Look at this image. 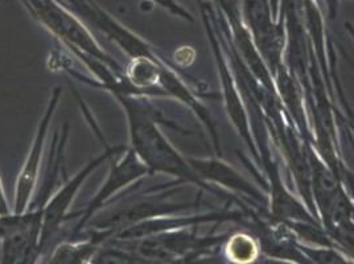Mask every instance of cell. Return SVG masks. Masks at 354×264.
Returning a JSON list of instances; mask_svg holds the SVG:
<instances>
[{
	"label": "cell",
	"mask_w": 354,
	"mask_h": 264,
	"mask_svg": "<svg viewBox=\"0 0 354 264\" xmlns=\"http://www.w3.org/2000/svg\"><path fill=\"white\" fill-rule=\"evenodd\" d=\"M123 107L130 132L131 149L145 162L151 172L174 176L184 184L189 182L218 197H225L221 191L205 184L196 175L192 167L159 129V117L146 97L115 95Z\"/></svg>",
	"instance_id": "1"
},
{
	"label": "cell",
	"mask_w": 354,
	"mask_h": 264,
	"mask_svg": "<svg viewBox=\"0 0 354 264\" xmlns=\"http://www.w3.org/2000/svg\"><path fill=\"white\" fill-rule=\"evenodd\" d=\"M124 151L123 146H106L104 152L94 158L73 177L71 178L61 189H59L46 205L43 206V222H41V236H40V249L45 246L50 238L59 230V226L66 218L68 211L73 204L77 194L88 176L104 164L106 160L113 158L114 155Z\"/></svg>",
	"instance_id": "2"
},
{
	"label": "cell",
	"mask_w": 354,
	"mask_h": 264,
	"mask_svg": "<svg viewBox=\"0 0 354 264\" xmlns=\"http://www.w3.org/2000/svg\"><path fill=\"white\" fill-rule=\"evenodd\" d=\"M62 95V88H55L52 91V95L49 98V102L46 104L44 115L41 117L37 130L35 133L30 153L24 162V165L17 176L15 185V201H14V213H26L28 211V206L30 200L33 197V193L37 185V180L40 175V167H41V158L44 153L45 142L48 136V130L52 123V119L55 115V111L59 106V98Z\"/></svg>",
	"instance_id": "3"
},
{
	"label": "cell",
	"mask_w": 354,
	"mask_h": 264,
	"mask_svg": "<svg viewBox=\"0 0 354 264\" xmlns=\"http://www.w3.org/2000/svg\"><path fill=\"white\" fill-rule=\"evenodd\" d=\"M196 175L201 181L212 187H222L236 194H242L255 207H266L268 205V197L258 189L249 180H246L236 169L223 162L221 158H187Z\"/></svg>",
	"instance_id": "4"
},
{
	"label": "cell",
	"mask_w": 354,
	"mask_h": 264,
	"mask_svg": "<svg viewBox=\"0 0 354 264\" xmlns=\"http://www.w3.org/2000/svg\"><path fill=\"white\" fill-rule=\"evenodd\" d=\"M148 175H151V172L145 165V162L138 158V155L131 148H129L124 156L118 162H114L111 165L110 172L106 177L102 187L90 200L86 210L84 211V217H81L77 229H82L88 222L93 220V217L98 211H101L104 206H106L107 202H110V200L117 193Z\"/></svg>",
	"instance_id": "5"
},
{
	"label": "cell",
	"mask_w": 354,
	"mask_h": 264,
	"mask_svg": "<svg viewBox=\"0 0 354 264\" xmlns=\"http://www.w3.org/2000/svg\"><path fill=\"white\" fill-rule=\"evenodd\" d=\"M214 46V52H216V61L218 64V72H220V77L222 81V93H223V100H225V104H226V110L229 117L232 119L234 127H236L239 135L242 136V139L245 140V143L248 144V147L252 152V155L255 158H258V151H257V143L252 139L251 135L250 122L248 117V113L242 104V101L238 95V90L236 88V85L233 82V78L230 75V72L227 69V64L225 59L222 57L218 48L213 43Z\"/></svg>",
	"instance_id": "6"
},
{
	"label": "cell",
	"mask_w": 354,
	"mask_h": 264,
	"mask_svg": "<svg viewBox=\"0 0 354 264\" xmlns=\"http://www.w3.org/2000/svg\"><path fill=\"white\" fill-rule=\"evenodd\" d=\"M222 254L227 263L252 264L262 255V251L252 233H236L229 235Z\"/></svg>",
	"instance_id": "7"
},
{
	"label": "cell",
	"mask_w": 354,
	"mask_h": 264,
	"mask_svg": "<svg viewBox=\"0 0 354 264\" xmlns=\"http://www.w3.org/2000/svg\"><path fill=\"white\" fill-rule=\"evenodd\" d=\"M43 222V207L28 210L26 213L0 214V239L28 232L35 225Z\"/></svg>",
	"instance_id": "8"
},
{
	"label": "cell",
	"mask_w": 354,
	"mask_h": 264,
	"mask_svg": "<svg viewBox=\"0 0 354 264\" xmlns=\"http://www.w3.org/2000/svg\"><path fill=\"white\" fill-rule=\"evenodd\" d=\"M97 249V239L81 245H64L53 255L49 264H85Z\"/></svg>",
	"instance_id": "9"
},
{
	"label": "cell",
	"mask_w": 354,
	"mask_h": 264,
	"mask_svg": "<svg viewBox=\"0 0 354 264\" xmlns=\"http://www.w3.org/2000/svg\"><path fill=\"white\" fill-rule=\"evenodd\" d=\"M181 264H227V261L222 252L216 251V252H209V254L197 255L188 259H183Z\"/></svg>",
	"instance_id": "10"
},
{
	"label": "cell",
	"mask_w": 354,
	"mask_h": 264,
	"mask_svg": "<svg viewBox=\"0 0 354 264\" xmlns=\"http://www.w3.org/2000/svg\"><path fill=\"white\" fill-rule=\"evenodd\" d=\"M252 264H297L295 262H290V261H284V259H277V258H270L266 255H261L255 262Z\"/></svg>",
	"instance_id": "11"
},
{
	"label": "cell",
	"mask_w": 354,
	"mask_h": 264,
	"mask_svg": "<svg viewBox=\"0 0 354 264\" xmlns=\"http://www.w3.org/2000/svg\"><path fill=\"white\" fill-rule=\"evenodd\" d=\"M7 213H11V211H10V206H8V202H7L6 193H4V188H3V182H1V178H0V214H7Z\"/></svg>",
	"instance_id": "12"
},
{
	"label": "cell",
	"mask_w": 354,
	"mask_h": 264,
	"mask_svg": "<svg viewBox=\"0 0 354 264\" xmlns=\"http://www.w3.org/2000/svg\"><path fill=\"white\" fill-rule=\"evenodd\" d=\"M227 264H232V263H227Z\"/></svg>",
	"instance_id": "13"
}]
</instances>
